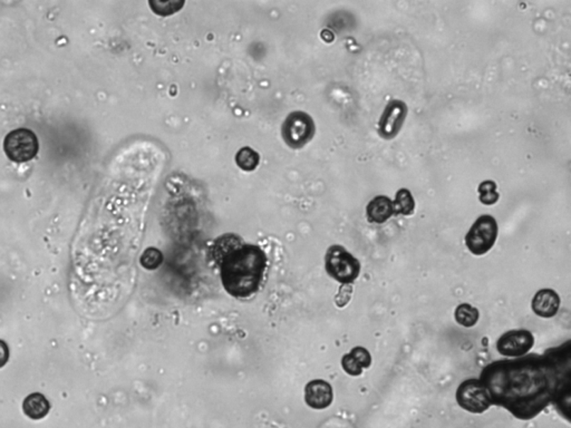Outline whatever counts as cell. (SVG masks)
Segmentation results:
<instances>
[{"label": "cell", "mask_w": 571, "mask_h": 428, "mask_svg": "<svg viewBox=\"0 0 571 428\" xmlns=\"http://www.w3.org/2000/svg\"><path fill=\"white\" fill-rule=\"evenodd\" d=\"M350 354L356 358V361L360 364L362 369L370 368V365H372V356H370V351L366 348L357 346V347H354L350 350Z\"/></svg>", "instance_id": "obj_22"}, {"label": "cell", "mask_w": 571, "mask_h": 428, "mask_svg": "<svg viewBox=\"0 0 571 428\" xmlns=\"http://www.w3.org/2000/svg\"><path fill=\"white\" fill-rule=\"evenodd\" d=\"M342 367L345 373H348L350 376H360L362 373V366L356 361V358L352 354H345L342 358Z\"/></svg>", "instance_id": "obj_20"}, {"label": "cell", "mask_w": 571, "mask_h": 428, "mask_svg": "<svg viewBox=\"0 0 571 428\" xmlns=\"http://www.w3.org/2000/svg\"><path fill=\"white\" fill-rule=\"evenodd\" d=\"M218 266L222 286L230 295L247 298L260 287L267 266V257L260 247L243 243L228 254Z\"/></svg>", "instance_id": "obj_2"}, {"label": "cell", "mask_w": 571, "mask_h": 428, "mask_svg": "<svg viewBox=\"0 0 571 428\" xmlns=\"http://www.w3.org/2000/svg\"><path fill=\"white\" fill-rule=\"evenodd\" d=\"M498 233L497 220L492 215L483 214L470 227L469 232L465 235V246L475 256H483L494 246Z\"/></svg>", "instance_id": "obj_4"}, {"label": "cell", "mask_w": 571, "mask_h": 428, "mask_svg": "<svg viewBox=\"0 0 571 428\" xmlns=\"http://www.w3.org/2000/svg\"><path fill=\"white\" fill-rule=\"evenodd\" d=\"M325 268L329 277L342 285H352L360 274V262L339 244L329 247L325 256Z\"/></svg>", "instance_id": "obj_3"}, {"label": "cell", "mask_w": 571, "mask_h": 428, "mask_svg": "<svg viewBox=\"0 0 571 428\" xmlns=\"http://www.w3.org/2000/svg\"><path fill=\"white\" fill-rule=\"evenodd\" d=\"M260 162V157L255 150L251 147H243L239 150L237 155H235V163L238 167H240L241 170L251 172V171L256 170Z\"/></svg>", "instance_id": "obj_17"}, {"label": "cell", "mask_w": 571, "mask_h": 428, "mask_svg": "<svg viewBox=\"0 0 571 428\" xmlns=\"http://www.w3.org/2000/svg\"><path fill=\"white\" fill-rule=\"evenodd\" d=\"M460 407L472 412L482 414L492 406L488 389L481 383L480 379H467L462 381L455 394Z\"/></svg>", "instance_id": "obj_7"}, {"label": "cell", "mask_w": 571, "mask_h": 428, "mask_svg": "<svg viewBox=\"0 0 571 428\" xmlns=\"http://www.w3.org/2000/svg\"><path fill=\"white\" fill-rule=\"evenodd\" d=\"M23 410L27 417L38 420L48 416L50 405L44 395L40 393H33L25 398L24 402H23Z\"/></svg>", "instance_id": "obj_14"}, {"label": "cell", "mask_w": 571, "mask_h": 428, "mask_svg": "<svg viewBox=\"0 0 571 428\" xmlns=\"http://www.w3.org/2000/svg\"><path fill=\"white\" fill-rule=\"evenodd\" d=\"M245 241L239 235L235 233H226L222 235L219 238L216 239L210 247V258L212 261L216 264V266L228 256L231 254L233 250L243 244Z\"/></svg>", "instance_id": "obj_13"}, {"label": "cell", "mask_w": 571, "mask_h": 428, "mask_svg": "<svg viewBox=\"0 0 571 428\" xmlns=\"http://www.w3.org/2000/svg\"><path fill=\"white\" fill-rule=\"evenodd\" d=\"M393 215H394V208L393 201L389 196H375L366 206V217L370 223L382 225L387 223Z\"/></svg>", "instance_id": "obj_12"}, {"label": "cell", "mask_w": 571, "mask_h": 428, "mask_svg": "<svg viewBox=\"0 0 571 428\" xmlns=\"http://www.w3.org/2000/svg\"><path fill=\"white\" fill-rule=\"evenodd\" d=\"M409 108L401 99H393L385 107L378 122V134L384 140H393L402 130Z\"/></svg>", "instance_id": "obj_8"}, {"label": "cell", "mask_w": 571, "mask_h": 428, "mask_svg": "<svg viewBox=\"0 0 571 428\" xmlns=\"http://www.w3.org/2000/svg\"><path fill=\"white\" fill-rule=\"evenodd\" d=\"M140 262H141L142 266H143L145 269H157V268L161 266L162 262H163V254H162L161 251L157 250V249H146L141 256Z\"/></svg>", "instance_id": "obj_19"}, {"label": "cell", "mask_w": 571, "mask_h": 428, "mask_svg": "<svg viewBox=\"0 0 571 428\" xmlns=\"http://www.w3.org/2000/svg\"><path fill=\"white\" fill-rule=\"evenodd\" d=\"M497 188H498V186H497V183L494 181L487 180L481 183L479 188H477V192L480 196H479V200H480L481 203L484 204V205L496 204L499 201V198H500V194L498 193Z\"/></svg>", "instance_id": "obj_18"}, {"label": "cell", "mask_w": 571, "mask_h": 428, "mask_svg": "<svg viewBox=\"0 0 571 428\" xmlns=\"http://www.w3.org/2000/svg\"><path fill=\"white\" fill-rule=\"evenodd\" d=\"M533 346L535 337L529 330H526L504 332L497 342V350L504 357H522L527 355Z\"/></svg>", "instance_id": "obj_9"}, {"label": "cell", "mask_w": 571, "mask_h": 428, "mask_svg": "<svg viewBox=\"0 0 571 428\" xmlns=\"http://www.w3.org/2000/svg\"><path fill=\"white\" fill-rule=\"evenodd\" d=\"M454 318L461 326L465 327V328H472L479 321L480 312L470 303H461L454 311Z\"/></svg>", "instance_id": "obj_16"}, {"label": "cell", "mask_w": 571, "mask_h": 428, "mask_svg": "<svg viewBox=\"0 0 571 428\" xmlns=\"http://www.w3.org/2000/svg\"><path fill=\"white\" fill-rule=\"evenodd\" d=\"M570 342L545 355L502 359L485 366L480 381L492 405L506 408L514 417L530 420L551 402L570 400Z\"/></svg>", "instance_id": "obj_1"}, {"label": "cell", "mask_w": 571, "mask_h": 428, "mask_svg": "<svg viewBox=\"0 0 571 428\" xmlns=\"http://www.w3.org/2000/svg\"><path fill=\"white\" fill-rule=\"evenodd\" d=\"M334 400L333 387L323 379H315L306 385V404L314 410H325L329 407Z\"/></svg>", "instance_id": "obj_10"}, {"label": "cell", "mask_w": 571, "mask_h": 428, "mask_svg": "<svg viewBox=\"0 0 571 428\" xmlns=\"http://www.w3.org/2000/svg\"><path fill=\"white\" fill-rule=\"evenodd\" d=\"M560 297L553 289H541L532 298L531 308L541 318H553L560 308Z\"/></svg>", "instance_id": "obj_11"}, {"label": "cell", "mask_w": 571, "mask_h": 428, "mask_svg": "<svg viewBox=\"0 0 571 428\" xmlns=\"http://www.w3.org/2000/svg\"><path fill=\"white\" fill-rule=\"evenodd\" d=\"M393 208H394V215H404V217L412 215L415 210V200L410 191L407 188L397 191L393 201Z\"/></svg>", "instance_id": "obj_15"}, {"label": "cell", "mask_w": 571, "mask_h": 428, "mask_svg": "<svg viewBox=\"0 0 571 428\" xmlns=\"http://www.w3.org/2000/svg\"><path fill=\"white\" fill-rule=\"evenodd\" d=\"M315 131V123L311 116L301 111H296L284 120L282 135L288 147L292 149H301L311 141Z\"/></svg>", "instance_id": "obj_5"}, {"label": "cell", "mask_w": 571, "mask_h": 428, "mask_svg": "<svg viewBox=\"0 0 571 428\" xmlns=\"http://www.w3.org/2000/svg\"><path fill=\"white\" fill-rule=\"evenodd\" d=\"M353 295V286L350 283L348 285H342L339 287L338 293L335 295V305L338 308H344L348 303Z\"/></svg>", "instance_id": "obj_21"}, {"label": "cell", "mask_w": 571, "mask_h": 428, "mask_svg": "<svg viewBox=\"0 0 571 428\" xmlns=\"http://www.w3.org/2000/svg\"><path fill=\"white\" fill-rule=\"evenodd\" d=\"M9 347L7 342L0 339V368H3L9 361Z\"/></svg>", "instance_id": "obj_23"}, {"label": "cell", "mask_w": 571, "mask_h": 428, "mask_svg": "<svg viewBox=\"0 0 571 428\" xmlns=\"http://www.w3.org/2000/svg\"><path fill=\"white\" fill-rule=\"evenodd\" d=\"M4 151L13 162H28L38 153L36 134L27 128L13 130L5 137Z\"/></svg>", "instance_id": "obj_6"}]
</instances>
